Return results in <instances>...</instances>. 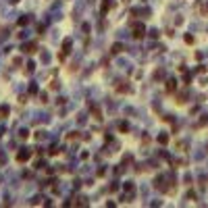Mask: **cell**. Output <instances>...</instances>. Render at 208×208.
<instances>
[{
	"mask_svg": "<svg viewBox=\"0 0 208 208\" xmlns=\"http://www.w3.org/2000/svg\"><path fill=\"white\" fill-rule=\"evenodd\" d=\"M144 31H146V25L144 23H133V38L135 40L144 38Z\"/></svg>",
	"mask_w": 208,
	"mask_h": 208,
	"instance_id": "1",
	"label": "cell"
},
{
	"mask_svg": "<svg viewBox=\"0 0 208 208\" xmlns=\"http://www.w3.org/2000/svg\"><path fill=\"white\" fill-rule=\"evenodd\" d=\"M31 150H21L19 154H17V162H27L29 158H31Z\"/></svg>",
	"mask_w": 208,
	"mask_h": 208,
	"instance_id": "2",
	"label": "cell"
},
{
	"mask_svg": "<svg viewBox=\"0 0 208 208\" xmlns=\"http://www.w3.org/2000/svg\"><path fill=\"white\" fill-rule=\"evenodd\" d=\"M23 52H27V54H33V52H36V44H33V42H31V44H25V46H23Z\"/></svg>",
	"mask_w": 208,
	"mask_h": 208,
	"instance_id": "3",
	"label": "cell"
},
{
	"mask_svg": "<svg viewBox=\"0 0 208 208\" xmlns=\"http://www.w3.org/2000/svg\"><path fill=\"white\" fill-rule=\"evenodd\" d=\"M175 88H177L175 79H169V81H167V90H169V92H175Z\"/></svg>",
	"mask_w": 208,
	"mask_h": 208,
	"instance_id": "4",
	"label": "cell"
},
{
	"mask_svg": "<svg viewBox=\"0 0 208 208\" xmlns=\"http://www.w3.org/2000/svg\"><path fill=\"white\" fill-rule=\"evenodd\" d=\"M8 117V106H2L0 108V119H6Z\"/></svg>",
	"mask_w": 208,
	"mask_h": 208,
	"instance_id": "5",
	"label": "cell"
},
{
	"mask_svg": "<svg viewBox=\"0 0 208 208\" xmlns=\"http://www.w3.org/2000/svg\"><path fill=\"white\" fill-rule=\"evenodd\" d=\"M112 52H115V54H119V52H123V44H115V46H112Z\"/></svg>",
	"mask_w": 208,
	"mask_h": 208,
	"instance_id": "6",
	"label": "cell"
},
{
	"mask_svg": "<svg viewBox=\"0 0 208 208\" xmlns=\"http://www.w3.org/2000/svg\"><path fill=\"white\" fill-rule=\"evenodd\" d=\"M110 8V0H104V4H102V13H106Z\"/></svg>",
	"mask_w": 208,
	"mask_h": 208,
	"instance_id": "7",
	"label": "cell"
},
{
	"mask_svg": "<svg viewBox=\"0 0 208 208\" xmlns=\"http://www.w3.org/2000/svg\"><path fill=\"white\" fill-rule=\"evenodd\" d=\"M158 142H160V144H167V142H169V135H164V133L158 135Z\"/></svg>",
	"mask_w": 208,
	"mask_h": 208,
	"instance_id": "8",
	"label": "cell"
},
{
	"mask_svg": "<svg viewBox=\"0 0 208 208\" xmlns=\"http://www.w3.org/2000/svg\"><path fill=\"white\" fill-rule=\"evenodd\" d=\"M117 92H129V88H127V85H119Z\"/></svg>",
	"mask_w": 208,
	"mask_h": 208,
	"instance_id": "9",
	"label": "cell"
}]
</instances>
